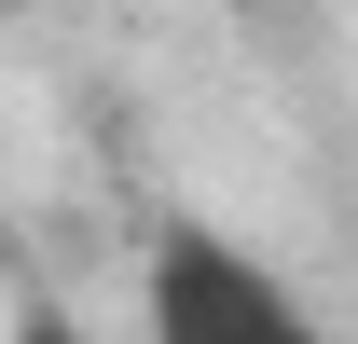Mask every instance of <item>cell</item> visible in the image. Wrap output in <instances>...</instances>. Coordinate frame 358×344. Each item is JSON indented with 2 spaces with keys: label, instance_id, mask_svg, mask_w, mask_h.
<instances>
[{
  "label": "cell",
  "instance_id": "1",
  "mask_svg": "<svg viewBox=\"0 0 358 344\" xmlns=\"http://www.w3.org/2000/svg\"><path fill=\"white\" fill-rule=\"evenodd\" d=\"M138 344H317L303 289L221 220H166L138 275Z\"/></svg>",
  "mask_w": 358,
  "mask_h": 344
}]
</instances>
